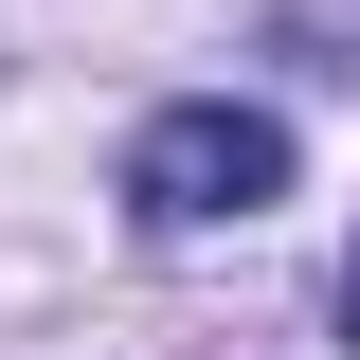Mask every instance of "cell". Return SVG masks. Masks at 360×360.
<instances>
[{"label":"cell","mask_w":360,"mask_h":360,"mask_svg":"<svg viewBox=\"0 0 360 360\" xmlns=\"http://www.w3.org/2000/svg\"><path fill=\"white\" fill-rule=\"evenodd\" d=\"M270 198H288V127L270 108H234V90L144 108V144H127V217L144 234H217V217H270Z\"/></svg>","instance_id":"obj_1"},{"label":"cell","mask_w":360,"mask_h":360,"mask_svg":"<svg viewBox=\"0 0 360 360\" xmlns=\"http://www.w3.org/2000/svg\"><path fill=\"white\" fill-rule=\"evenodd\" d=\"M342 324H360V252H342Z\"/></svg>","instance_id":"obj_2"}]
</instances>
